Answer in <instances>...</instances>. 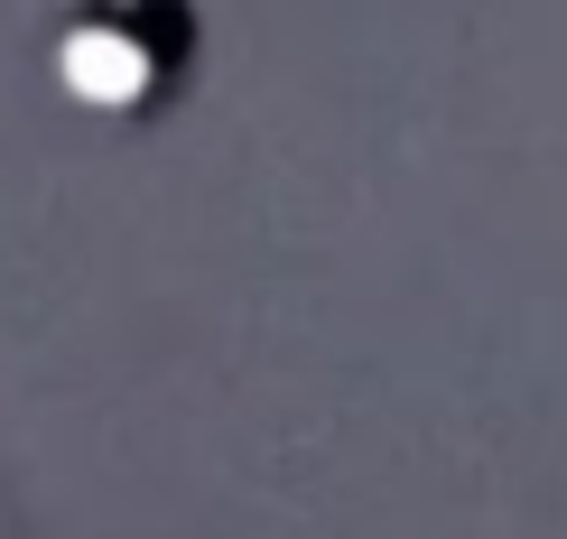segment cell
<instances>
[{"mask_svg":"<svg viewBox=\"0 0 567 539\" xmlns=\"http://www.w3.org/2000/svg\"><path fill=\"white\" fill-rule=\"evenodd\" d=\"M47 65L75 112L103 122H158L196 93L205 65V10L196 0H75L47 29Z\"/></svg>","mask_w":567,"mask_h":539,"instance_id":"1","label":"cell"}]
</instances>
